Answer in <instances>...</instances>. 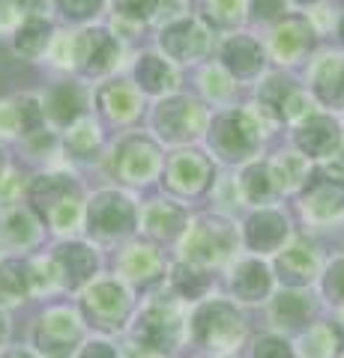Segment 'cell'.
I'll return each mask as SVG.
<instances>
[{
	"instance_id": "3",
	"label": "cell",
	"mask_w": 344,
	"mask_h": 358,
	"mask_svg": "<svg viewBox=\"0 0 344 358\" xmlns=\"http://www.w3.org/2000/svg\"><path fill=\"white\" fill-rule=\"evenodd\" d=\"M204 122H207L204 108L188 96L168 99V102H162L156 108V114H153V126H156L159 138H165L168 143L192 141L195 134L204 129Z\"/></svg>"
},
{
	"instance_id": "29",
	"label": "cell",
	"mask_w": 344,
	"mask_h": 358,
	"mask_svg": "<svg viewBox=\"0 0 344 358\" xmlns=\"http://www.w3.org/2000/svg\"><path fill=\"white\" fill-rule=\"evenodd\" d=\"M159 254L150 248H132L123 260V272L132 278V281H153L159 275Z\"/></svg>"
},
{
	"instance_id": "23",
	"label": "cell",
	"mask_w": 344,
	"mask_h": 358,
	"mask_svg": "<svg viewBox=\"0 0 344 358\" xmlns=\"http://www.w3.org/2000/svg\"><path fill=\"white\" fill-rule=\"evenodd\" d=\"M315 268H317L315 251L305 248L303 242L287 248L279 257V272H282V281H287V284H308L315 278Z\"/></svg>"
},
{
	"instance_id": "42",
	"label": "cell",
	"mask_w": 344,
	"mask_h": 358,
	"mask_svg": "<svg viewBox=\"0 0 344 358\" xmlns=\"http://www.w3.org/2000/svg\"><path fill=\"white\" fill-rule=\"evenodd\" d=\"M254 358H294V352H291V346L279 338H263V341H258Z\"/></svg>"
},
{
	"instance_id": "36",
	"label": "cell",
	"mask_w": 344,
	"mask_h": 358,
	"mask_svg": "<svg viewBox=\"0 0 344 358\" xmlns=\"http://www.w3.org/2000/svg\"><path fill=\"white\" fill-rule=\"evenodd\" d=\"M162 0H114V13L129 21H147L156 15Z\"/></svg>"
},
{
	"instance_id": "20",
	"label": "cell",
	"mask_w": 344,
	"mask_h": 358,
	"mask_svg": "<svg viewBox=\"0 0 344 358\" xmlns=\"http://www.w3.org/2000/svg\"><path fill=\"white\" fill-rule=\"evenodd\" d=\"M84 110V96L75 84H57L48 90V99L42 105V114H48L57 126H72Z\"/></svg>"
},
{
	"instance_id": "32",
	"label": "cell",
	"mask_w": 344,
	"mask_h": 358,
	"mask_svg": "<svg viewBox=\"0 0 344 358\" xmlns=\"http://www.w3.org/2000/svg\"><path fill=\"white\" fill-rule=\"evenodd\" d=\"M336 343H338L336 331L329 326H317L308 331V338L303 341V352H305V358H329L336 352Z\"/></svg>"
},
{
	"instance_id": "1",
	"label": "cell",
	"mask_w": 344,
	"mask_h": 358,
	"mask_svg": "<svg viewBox=\"0 0 344 358\" xmlns=\"http://www.w3.org/2000/svg\"><path fill=\"white\" fill-rule=\"evenodd\" d=\"M258 143H261L258 126H254V120L246 110H225L209 126V150L221 162H246L249 155H254Z\"/></svg>"
},
{
	"instance_id": "44",
	"label": "cell",
	"mask_w": 344,
	"mask_h": 358,
	"mask_svg": "<svg viewBox=\"0 0 344 358\" xmlns=\"http://www.w3.org/2000/svg\"><path fill=\"white\" fill-rule=\"evenodd\" d=\"M25 13V0H0V24H9Z\"/></svg>"
},
{
	"instance_id": "5",
	"label": "cell",
	"mask_w": 344,
	"mask_h": 358,
	"mask_svg": "<svg viewBox=\"0 0 344 358\" xmlns=\"http://www.w3.org/2000/svg\"><path fill=\"white\" fill-rule=\"evenodd\" d=\"M159 42L177 63H192L209 51V30L198 18H177L162 30Z\"/></svg>"
},
{
	"instance_id": "12",
	"label": "cell",
	"mask_w": 344,
	"mask_h": 358,
	"mask_svg": "<svg viewBox=\"0 0 344 358\" xmlns=\"http://www.w3.org/2000/svg\"><path fill=\"white\" fill-rule=\"evenodd\" d=\"M221 66L240 81H252L263 69V48L252 36H231L221 45Z\"/></svg>"
},
{
	"instance_id": "18",
	"label": "cell",
	"mask_w": 344,
	"mask_h": 358,
	"mask_svg": "<svg viewBox=\"0 0 344 358\" xmlns=\"http://www.w3.org/2000/svg\"><path fill=\"white\" fill-rule=\"evenodd\" d=\"M36 341H39V350H46V352H54V355L66 352L78 341V322H75L69 310H51L48 317L42 320Z\"/></svg>"
},
{
	"instance_id": "9",
	"label": "cell",
	"mask_w": 344,
	"mask_h": 358,
	"mask_svg": "<svg viewBox=\"0 0 344 358\" xmlns=\"http://www.w3.org/2000/svg\"><path fill=\"white\" fill-rule=\"evenodd\" d=\"M303 159H329L341 147V131L332 117H308L294 134Z\"/></svg>"
},
{
	"instance_id": "26",
	"label": "cell",
	"mask_w": 344,
	"mask_h": 358,
	"mask_svg": "<svg viewBox=\"0 0 344 358\" xmlns=\"http://www.w3.org/2000/svg\"><path fill=\"white\" fill-rule=\"evenodd\" d=\"M51 42V24L46 18H27L15 33V51L25 57H39Z\"/></svg>"
},
{
	"instance_id": "35",
	"label": "cell",
	"mask_w": 344,
	"mask_h": 358,
	"mask_svg": "<svg viewBox=\"0 0 344 358\" xmlns=\"http://www.w3.org/2000/svg\"><path fill=\"white\" fill-rule=\"evenodd\" d=\"M15 117H18V126L25 134H36L42 120H46V114H42V105L36 102L33 96H21L15 102Z\"/></svg>"
},
{
	"instance_id": "50",
	"label": "cell",
	"mask_w": 344,
	"mask_h": 358,
	"mask_svg": "<svg viewBox=\"0 0 344 358\" xmlns=\"http://www.w3.org/2000/svg\"><path fill=\"white\" fill-rule=\"evenodd\" d=\"M0 176H4V155H0Z\"/></svg>"
},
{
	"instance_id": "40",
	"label": "cell",
	"mask_w": 344,
	"mask_h": 358,
	"mask_svg": "<svg viewBox=\"0 0 344 358\" xmlns=\"http://www.w3.org/2000/svg\"><path fill=\"white\" fill-rule=\"evenodd\" d=\"M213 15L219 24H234L242 15V0H209V18Z\"/></svg>"
},
{
	"instance_id": "8",
	"label": "cell",
	"mask_w": 344,
	"mask_h": 358,
	"mask_svg": "<svg viewBox=\"0 0 344 358\" xmlns=\"http://www.w3.org/2000/svg\"><path fill=\"white\" fill-rule=\"evenodd\" d=\"M159 171V150L147 138H126L114 152V173L126 182H147Z\"/></svg>"
},
{
	"instance_id": "13",
	"label": "cell",
	"mask_w": 344,
	"mask_h": 358,
	"mask_svg": "<svg viewBox=\"0 0 344 358\" xmlns=\"http://www.w3.org/2000/svg\"><path fill=\"white\" fill-rule=\"evenodd\" d=\"M129 305L126 299V289L114 284V281H102L96 284L90 293L84 296V310L96 326H114V322L123 317V310Z\"/></svg>"
},
{
	"instance_id": "24",
	"label": "cell",
	"mask_w": 344,
	"mask_h": 358,
	"mask_svg": "<svg viewBox=\"0 0 344 358\" xmlns=\"http://www.w3.org/2000/svg\"><path fill=\"white\" fill-rule=\"evenodd\" d=\"M234 293L240 299H246V301H258L263 299L266 293H270V272L263 268V263L258 260H249V263H242L237 266V272H234Z\"/></svg>"
},
{
	"instance_id": "25",
	"label": "cell",
	"mask_w": 344,
	"mask_h": 358,
	"mask_svg": "<svg viewBox=\"0 0 344 358\" xmlns=\"http://www.w3.org/2000/svg\"><path fill=\"white\" fill-rule=\"evenodd\" d=\"M183 221H186L183 209L171 206V203H153V206H147V212H144V227L159 239L177 236V233L183 230Z\"/></svg>"
},
{
	"instance_id": "11",
	"label": "cell",
	"mask_w": 344,
	"mask_h": 358,
	"mask_svg": "<svg viewBox=\"0 0 344 358\" xmlns=\"http://www.w3.org/2000/svg\"><path fill=\"white\" fill-rule=\"evenodd\" d=\"M228 248H231V230L221 221L198 224L186 239V254L195 263H216L228 254Z\"/></svg>"
},
{
	"instance_id": "38",
	"label": "cell",
	"mask_w": 344,
	"mask_h": 358,
	"mask_svg": "<svg viewBox=\"0 0 344 358\" xmlns=\"http://www.w3.org/2000/svg\"><path fill=\"white\" fill-rule=\"evenodd\" d=\"M6 230H9V236H13L15 242L21 245H30L33 239H36V221H33L30 212H13L6 221Z\"/></svg>"
},
{
	"instance_id": "49",
	"label": "cell",
	"mask_w": 344,
	"mask_h": 358,
	"mask_svg": "<svg viewBox=\"0 0 344 358\" xmlns=\"http://www.w3.org/2000/svg\"><path fill=\"white\" fill-rule=\"evenodd\" d=\"M0 338H4V317H0Z\"/></svg>"
},
{
	"instance_id": "45",
	"label": "cell",
	"mask_w": 344,
	"mask_h": 358,
	"mask_svg": "<svg viewBox=\"0 0 344 358\" xmlns=\"http://www.w3.org/2000/svg\"><path fill=\"white\" fill-rule=\"evenodd\" d=\"M84 358H117V352L108 343H90L84 350Z\"/></svg>"
},
{
	"instance_id": "48",
	"label": "cell",
	"mask_w": 344,
	"mask_h": 358,
	"mask_svg": "<svg viewBox=\"0 0 344 358\" xmlns=\"http://www.w3.org/2000/svg\"><path fill=\"white\" fill-rule=\"evenodd\" d=\"M4 358H30V355H25V352H9V355H4Z\"/></svg>"
},
{
	"instance_id": "7",
	"label": "cell",
	"mask_w": 344,
	"mask_h": 358,
	"mask_svg": "<svg viewBox=\"0 0 344 358\" xmlns=\"http://www.w3.org/2000/svg\"><path fill=\"white\" fill-rule=\"evenodd\" d=\"M135 227V206L117 192H99L90 203V230L99 236H120Z\"/></svg>"
},
{
	"instance_id": "19",
	"label": "cell",
	"mask_w": 344,
	"mask_h": 358,
	"mask_svg": "<svg viewBox=\"0 0 344 358\" xmlns=\"http://www.w3.org/2000/svg\"><path fill=\"white\" fill-rule=\"evenodd\" d=\"M287 236V221L279 212H254L246 224V242L254 251H275Z\"/></svg>"
},
{
	"instance_id": "46",
	"label": "cell",
	"mask_w": 344,
	"mask_h": 358,
	"mask_svg": "<svg viewBox=\"0 0 344 358\" xmlns=\"http://www.w3.org/2000/svg\"><path fill=\"white\" fill-rule=\"evenodd\" d=\"M338 42L344 45V18H341V24H338Z\"/></svg>"
},
{
	"instance_id": "30",
	"label": "cell",
	"mask_w": 344,
	"mask_h": 358,
	"mask_svg": "<svg viewBox=\"0 0 344 358\" xmlns=\"http://www.w3.org/2000/svg\"><path fill=\"white\" fill-rule=\"evenodd\" d=\"M270 176H273V185L294 188L296 182L308 179L305 176V159L303 155H294V152H284L270 164Z\"/></svg>"
},
{
	"instance_id": "33",
	"label": "cell",
	"mask_w": 344,
	"mask_h": 358,
	"mask_svg": "<svg viewBox=\"0 0 344 358\" xmlns=\"http://www.w3.org/2000/svg\"><path fill=\"white\" fill-rule=\"evenodd\" d=\"M174 287H177V293H183L186 299H198V296L207 293L209 278L204 272H195V268H188V266H177L174 268Z\"/></svg>"
},
{
	"instance_id": "15",
	"label": "cell",
	"mask_w": 344,
	"mask_h": 358,
	"mask_svg": "<svg viewBox=\"0 0 344 358\" xmlns=\"http://www.w3.org/2000/svg\"><path fill=\"white\" fill-rule=\"evenodd\" d=\"M209 182V162L198 152H180L168 164V185L180 194H198Z\"/></svg>"
},
{
	"instance_id": "4",
	"label": "cell",
	"mask_w": 344,
	"mask_h": 358,
	"mask_svg": "<svg viewBox=\"0 0 344 358\" xmlns=\"http://www.w3.org/2000/svg\"><path fill=\"white\" fill-rule=\"evenodd\" d=\"M195 338L201 343L216 346V350H231V346L242 338L240 313L231 305H225V301L204 305L195 317Z\"/></svg>"
},
{
	"instance_id": "17",
	"label": "cell",
	"mask_w": 344,
	"mask_h": 358,
	"mask_svg": "<svg viewBox=\"0 0 344 358\" xmlns=\"http://www.w3.org/2000/svg\"><path fill=\"white\" fill-rule=\"evenodd\" d=\"M312 90L326 108H344V57H324L315 63Z\"/></svg>"
},
{
	"instance_id": "21",
	"label": "cell",
	"mask_w": 344,
	"mask_h": 358,
	"mask_svg": "<svg viewBox=\"0 0 344 358\" xmlns=\"http://www.w3.org/2000/svg\"><path fill=\"white\" fill-rule=\"evenodd\" d=\"M135 81L144 93L159 96L177 84V75L162 57H156V54H144V57H138V63H135Z\"/></svg>"
},
{
	"instance_id": "16",
	"label": "cell",
	"mask_w": 344,
	"mask_h": 358,
	"mask_svg": "<svg viewBox=\"0 0 344 358\" xmlns=\"http://www.w3.org/2000/svg\"><path fill=\"white\" fill-rule=\"evenodd\" d=\"M312 42H315V36H312V27H308L305 18H287L273 33V48H275V57L282 63L299 60L308 48H312Z\"/></svg>"
},
{
	"instance_id": "14",
	"label": "cell",
	"mask_w": 344,
	"mask_h": 358,
	"mask_svg": "<svg viewBox=\"0 0 344 358\" xmlns=\"http://www.w3.org/2000/svg\"><path fill=\"white\" fill-rule=\"evenodd\" d=\"M177 331H180V320L177 313L165 305H153L144 310V317L138 320V341L150 350H168L177 341Z\"/></svg>"
},
{
	"instance_id": "43",
	"label": "cell",
	"mask_w": 344,
	"mask_h": 358,
	"mask_svg": "<svg viewBox=\"0 0 344 358\" xmlns=\"http://www.w3.org/2000/svg\"><path fill=\"white\" fill-rule=\"evenodd\" d=\"M282 13H284V0H254V15L263 21H270Z\"/></svg>"
},
{
	"instance_id": "10",
	"label": "cell",
	"mask_w": 344,
	"mask_h": 358,
	"mask_svg": "<svg viewBox=\"0 0 344 358\" xmlns=\"http://www.w3.org/2000/svg\"><path fill=\"white\" fill-rule=\"evenodd\" d=\"M303 206H305L308 215L317 218V221L338 215L344 209V179L341 176H324V173L308 176Z\"/></svg>"
},
{
	"instance_id": "31",
	"label": "cell",
	"mask_w": 344,
	"mask_h": 358,
	"mask_svg": "<svg viewBox=\"0 0 344 358\" xmlns=\"http://www.w3.org/2000/svg\"><path fill=\"white\" fill-rule=\"evenodd\" d=\"M273 176H270V164H252L246 173H242V192L252 203H261L273 194Z\"/></svg>"
},
{
	"instance_id": "22",
	"label": "cell",
	"mask_w": 344,
	"mask_h": 358,
	"mask_svg": "<svg viewBox=\"0 0 344 358\" xmlns=\"http://www.w3.org/2000/svg\"><path fill=\"white\" fill-rule=\"evenodd\" d=\"M57 266L63 272V281L69 287H78L84 284L87 278L93 275V266H96V257L90 248H84V245H63V248H57Z\"/></svg>"
},
{
	"instance_id": "39",
	"label": "cell",
	"mask_w": 344,
	"mask_h": 358,
	"mask_svg": "<svg viewBox=\"0 0 344 358\" xmlns=\"http://www.w3.org/2000/svg\"><path fill=\"white\" fill-rule=\"evenodd\" d=\"M57 9L69 21H87L102 9V0H57Z\"/></svg>"
},
{
	"instance_id": "37",
	"label": "cell",
	"mask_w": 344,
	"mask_h": 358,
	"mask_svg": "<svg viewBox=\"0 0 344 358\" xmlns=\"http://www.w3.org/2000/svg\"><path fill=\"white\" fill-rule=\"evenodd\" d=\"M96 143H99V134H96V126H90V122H81L78 129L69 131V150L78 155V159H90Z\"/></svg>"
},
{
	"instance_id": "47",
	"label": "cell",
	"mask_w": 344,
	"mask_h": 358,
	"mask_svg": "<svg viewBox=\"0 0 344 358\" xmlns=\"http://www.w3.org/2000/svg\"><path fill=\"white\" fill-rule=\"evenodd\" d=\"M294 3H299V6H312V3H317V0H294Z\"/></svg>"
},
{
	"instance_id": "2",
	"label": "cell",
	"mask_w": 344,
	"mask_h": 358,
	"mask_svg": "<svg viewBox=\"0 0 344 358\" xmlns=\"http://www.w3.org/2000/svg\"><path fill=\"white\" fill-rule=\"evenodd\" d=\"M30 203L42 212V218L51 221L54 230L72 227L78 218V185L72 182V176H39L30 185Z\"/></svg>"
},
{
	"instance_id": "34",
	"label": "cell",
	"mask_w": 344,
	"mask_h": 358,
	"mask_svg": "<svg viewBox=\"0 0 344 358\" xmlns=\"http://www.w3.org/2000/svg\"><path fill=\"white\" fill-rule=\"evenodd\" d=\"M308 317V301L299 293H284L275 301V320L287 322V326H299Z\"/></svg>"
},
{
	"instance_id": "41",
	"label": "cell",
	"mask_w": 344,
	"mask_h": 358,
	"mask_svg": "<svg viewBox=\"0 0 344 358\" xmlns=\"http://www.w3.org/2000/svg\"><path fill=\"white\" fill-rule=\"evenodd\" d=\"M324 289L332 301H344V257L329 266V272L324 278Z\"/></svg>"
},
{
	"instance_id": "27",
	"label": "cell",
	"mask_w": 344,
	"mask_h": 358,
	"mask_svg": "<svg viewBox=\"0 0 344 358\" xmlns=\"http://www.w3.org/2000/svg\"><path fill=\"white\" fill-rule=\"evenodd\" d=\"M99 105H102L105 114H108L111 120H117V122L132 120V117L138 114V99H135V93H132L129 87H123V84L102 87V93H99Z\"/></svg>"
},
{
	"instance_id": "28",
	"label": "cell",
	"mask_w": 344,
	"mask_h": 358,
	"mask_svg": "<svg viewBox=\"0 0 344 358\" xmlns=\"http://www.w3.org/2000/svg\"><path fill=\"white\" fill-rule=\"evenodd\" d=\"M30 281H33V275H30V268L25 263L6 260L4 266H0V296L21 299L30 289Z\"/></svg>"
},
{
	"instance_id": "6",
	"label": "cell",
	"mask_w": 344,
	"mask_h": 358,
	"mask_svg": "<svg viewBox=\"0 0 344 358\" xmlns=\"http://www.w3.org/2000/svg\"><path fill=\"white\" fill-rule=\"evenodd\" d=\"M117 54L120 45L108 30H81L72 39V57L84 75H105L117 63Z\"/></svg>"
}]
</instances>
